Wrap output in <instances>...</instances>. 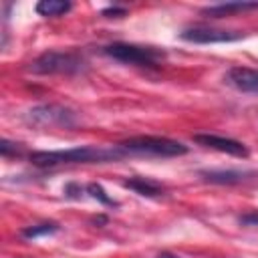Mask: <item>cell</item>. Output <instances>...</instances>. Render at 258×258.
Returning a JSON list of instances; mask_svg holds the SVG:
<instances>
[{"label": "cell", "instance_id": "obj_1", "mask_svg": "<svg viewBox=\"0 0 258 258\" xmlns=\"http://www.w3.org/2000/svg\"><path fill=\"white\" fill-rule=\"evenodd\" d=\"M127 155L119 145L115 147H71V149H52V151H32L28 155L30 163L36 167H56V165H71V163H107L117 161Z\"/></svg>", "mask_w": 258, "mask_h": 258}, {"label": "cell", "instance_id": "obj_2", "mask_svg": "<svg viewBox=\"0 0 258 258\" xmlns=\"http://www.w3.org/2000/svg\"><path fill=\"white\" fill-rule=\"evenodd\" d=\"M119 147L125 153L133 155H147V157H179L187 153V145L181 141L169 139V137H159V135H137L123 139Z\"/></svg>", "mask_w": 258, "mask_h": 258}, {"label": "cell", "instance_id": "obj_3", "mask_svg": "<svg viewBox=\"0 0 258 258\" xmlns=\"http://www.w3.org/2000/svg\"><path fill=\"white\" fill-rule=\"evenodd\" d=\"M85 69L87 60L77 50H46L28 67V71L34 75H77Z\"/></svg>", "mask_w": 258, "mask_h": 258}, {"label": "cell", "instance_id": "obj_4", "mask_svg": "<svg viewBox=\"0 0 258 258\" xmlns=\"http://www.w3.org/2000/svg\"><path fill=\"white\" fill-rule=\"evenodd\" d=\"M103 54L125 62V64H135V67H147L153 69L165 58V50L157 46H143V44H133V42H111L103 46Z\"/></svg>", "mask_w": 258, "mask_h": 258}, {"label": "cell", "instance_id": "obj_5", "mask_svg": "<svg viewBox=\"0 0 258 258\" xmlns=\"http://www.w3.org/2000/svg\"><path fill=\"white\" fill-rule=\"evenodd\" d=\"M26 121L30 125H36V127H75L79 117L73 109L69 107H62V105H36L32 109H28L26 113Z\"/></svg>", "mask_w": 258, "mask_h": 258}, {"label": "cell", "instance_id": "obj_6", "mask_svg": "<svg viewBox=\"0 0 258 258\" xmlns=\"http://www.w3.org/2000/svg\"><path fill=\"white\" fill-rule=\"evenodd\" d=\"M179 38L194 44H214V42H236L244 38L242 32L224 30V28H210V26H187L179 32Z\"/></svg>", "mask_w": 258, "mask_h": 258}, {"label": "cell", "instance_id": "obj_7", "mask_svg": "<svg viewBox=\"0 0 258 258\" xmlns=\"http://www.w3.org/2000/svg\"><path fill=\"white\" fill-rule=\"evenodd\" d=\"M191 139L202 147H208V149H214V151H220L226 155H234V157H242V159H246L250 155L248 147L242 141L232 139V137H224V135H216V133H196Z\"/></svg>", "mask_w": 258, "mask_h": 258}, {"label": "cell", "instance_id": "obj_8", "mask_svg": "<svg viewBox=\"0 0 258 258\" xmlns=\"http://www.w3.org/2000/svg\"><path fill=\"white\" fill-rule=\"evenodd\" d=\"M224 81L234 87L236 91L242 93H250V95H258V69H250V67H232Z\"/></svg>", "mask_w": 258, "mask_h": 258}, {"label": "cell", "instance_id": "obj_9", "mask_svg": "<svg viewBox=\"0 0 258 258\" xmlns=\"http://www.w3.org/2000/svg\"><path fill=\"white\" fill-rule=\"evenodd\" d=\"M256 173L254 171H246V169H202L200 177L208 183H216V185H234V183H242L252 179Z\"/></svg>", "mask_w": 258, "mask_h": 258}, {"label": "cell", "instance_id": "obj_10", "mask_svg": "<svg viewBox=\"0 0 258 258\" xmlns=\"http://www.w3.org/2000/svg\"><path fill=\"white\" fill-rule=\"evenodd\" d=\"M250 10H258V2H220V4H212V6H204L200 12L206 18H224L230 14H238V12H250Z\"/></svg>", "mask_w": 258, "mask_h": 258}, {"label": "cell", "instance_id": "obj_11", "mask_svg": "<svg viewBox=\"0 0 258 258\" xmlns=\"http://www.w3.org/2000/svg\"><path fill=\"white\" fill-rule=\"evenodd\" d=\"M123 187L143 196V198H161L165 196V185L151 179V177H143V175H135L123 181Z\"/></svg>", "mask_w": 258, "mask_h": 258}, {"label": "cell", "instance_id": "obj_12", "mask_svg": "<svg viewBox=\"0 0 258 258\" xmlns=\"http://www.w3.org/2000/svg\"><path fill=\"white\" fill-rule=\"evenodd\" d=\"M71 8H73V4H71L69 0H40V2H36V6H34V10H36L40 16H46V18L67 14Z\"/></svg>", "mask_w": 258, "mask_h": 258}, {"label": "cell", "instance_id": "obj_13", "mask_svg": "<svg viewBox=\"0 0 258 258\" xmlns=\"http://www.w3.org/2000/svg\"><path fill=\"white\" fill-rule=\"evenodd\" d=\"M58 224L56 222H40V224H34V226H24L20 230V236L26 238V240H36L40 236H50V234H56L58 232Z\"/></svg>", "mask_w": 258, "mask_h": 258}, {"label": "cell", "instance_id": "obj_14", "mask_svg": "<svg viewBox=\"0 0 258 258\" xmlns=\"http://www.w3.org/2000/svg\"><path fill=\"white\" fill-rule=\"evenodd\" d=\"M85 191H87V194H89L93 200L101 202L103 206H111V208H117V206H119V202H115L113 198H109V196H107V191H105V189H103L99 183H95V181H93V183H87Z\"/></svg>", "mask_w": 258, "mask_h": 258}, {"label": "cell", "instance_id": "obj_15", "mask_svg": "<svg viewBox=\"0 0 258 258\" xmlns=\"http://www.w3.org/2000/svg\"><path fill=\"white\" fill-rule=\"evenodd\" d=\"M0 153H2V157L20 155L22 153V145L20 143H14V141H8V139H2L0 141Z\"/></svg>", "mask_w": 258, "mask_h": 258}, {"label": "cell", "instance_id": "obj_16", "mask_svg": "<svg viewBox=\"0 0 258 258\" xmlns=\"http://www.w3.org/2000/svg\"><path fill=\"white\" fill-rule=\"evenodd\" d=\"M238 224L240 226H246V228H258V210H252L248 214H242L238 218Z\"/></svg>", "mask_w": 258, "mask_h": 258}, {"label": "cell", "instance_id": "obj_17", "mask_svg": "<svg viewBox=\"0 0 258 258\" xmlns=\"http://www.w3.org/2000/svg\"><path fill=\"white\" fill-rule=\"evenodd\" d=\"M127 14V8H119V6H109L101 12V16L105 18H123Z\"/></svg>", "mask_w": 258, "mask_h": 258}, {"label": "cell", "instance_id": "obj_18", "mask_svg": "<svg viewBox=\"0 0 258 258\" xmlns=\"http://www.w3.org/2000/svg\"><path fill=\"white\" fill-rule=\"evenodd\" d=\"M62 191H64V196H67V198H75V200H77V198H81V194H83L85 189H83L79 183L71 181V183H67V185H64V189H62Z\"/></svg>", "mask_w": 258, "mask_h": 258}, {"label": "cell", "instance_id": "obj_19", "mask_svg": "<svg viewBox=\"0 0 258 258\" xmlns=\"http://www.w3.org/2000/svg\"><path fill=\"white\" fill-rule=\"evenodd\" d=\"M93 224L95 226H105L107 224V216H95L93 218Z\"/></svg>", "mask_w": 258, "mask_h": 258}, {"label": "cell", "instance_id": "obj_20", "mask_svg": "<svg viewBox=\"0 0 258 258\" xmlns=\"http://www.w3.org/2000/svg\"><path fill=\"white\" fill-rule=\"evenodd\" d=\"M155 258H179L177 254H173V252H159Z\"/></svg>", "mask_w": 258, "mask_h": 258}]
</instances>
